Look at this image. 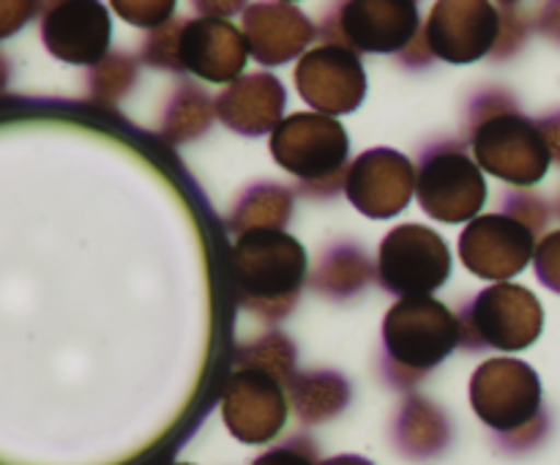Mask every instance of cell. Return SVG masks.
<instances>
[{
	"label": "cell",
	"mask_w": 560,
	"mask_h": 465,
	"mask_svg": "<svg viewBox=\"0 0 560 465\" xmlns=\"http://www.w3.org/2000/svg\"><path fill=\"white\" fill-rule=\"evenodd\" d=\"M293 211V195L288 186L260 184L252 186L230 217V230L249 233V230H284Z\"/></svg>",
	"instance_id": "cell-21"
},
{
	"label": "cell",
	"mask_w": 560,
	"mask_h": 465,
	"mask_svg": "<svg viewBox=\"0 0 560 465\" xmlns=\"http://www.w3.org/2000/svg\"><path fill=\"white\" fill-rule=\"evenodd\" d=\"M501 14L487 0H441L427 20V49L446 63H474L501 42Z\"/></svg>",
	"instance_id": "cell-10"
},
{
	"label": "cell",
	"mask_w": 560,
	"mask_h": 465,
	"mask_svg": "<svg viewBox=\"0 0 560 465\" xmlns=\"http://www.w3.org/2000/svg\"><path fill=\"white\" fill-rule=\"evenodd\" d=\"M470 405L490 430L512 435L541 414V381L517 359H490L470 377Z\"/></svg>",
	"instance_id": "cell-6"
},
{
	"label": "cell",
	"mask_w": 560,
	"mask_h": 465,
	"mask_svg": "<svg viewBox=\"0 0 560 465\" xmlns=\"http://www.w3.org/2000/svg\"><path fill=\"white\" fill-rule=\"evenodd\" d=\"M463 326L470 337L498 350H525L539 339L545 328V310L534 290L514 282H498L481 290L465 312Z\"/></svg>",
	"instance_id": "cell-8"
},
{
	"label": "cell",
	"mask_w": 560,
	"mask_h": 465,
	"mask_svg": "<svg viewBox=\"0 0 560 465\" xmlns=\"http://www.w3.org/2000/svg\"><path fill=\"white\" fill-rule=\"evenodd\" d=\"M536 255V233L509 213H481L459 235V260L481 279L506 282Z\"/></svg>",
	"instance_id": "cell-9"
},
{
	"label": "cell",
	"mask_w": 560,
	"mask_h": 465,
	"mask_svg": "<svg viewBox=\"0 0 560 465\" xmlns=\"http://www.w3.org/2000/svg\"><path fill=\"white\" fill-rule=\"evenodd\" d=\"M463 339V323L443 301L432 295L399 299L383 321V345L388 359L410 372L441 364Z\"/></svg>",
	"instance_id": "cell-2"
},
{
	"label": "cell",
	"mask_w": 560,
	"mask_h": 465,
	"mask_svg": "<svg viewBox=\"0 0 560 465\" xmlns=\"http://www.w3.org/2000/svg\"><path fill=\"white\" fill-rule=\"evenodd\" d=\"M503 213L520 219L523 224H528L534 233L547 228L550 222V206H547L541 197L528 195V191H520V195H509L506 202H503Z\"/></svg>",
	"instance_id": "cell-27"
},
{
	"label": "cell",
	"mask_w": 560,
	"mask_h": 465,
	"mask_svg": "<svg viewBox=\"0 0 560 465\" xmlns=\"http://www.w3.org/2000/svg\"><path fill=\"white\" fill-rule=\"evenodd\" d=\"M536 277L545 288H550L552 293H560V230L556 233H547L545 239L536 246Z\"/></svg>",
	"instance_id": "cell-28"
},
{
	"label": "cell",
	"mask_w": 560,
	"mask_h": 465,
	"mask_svg": "<svg viewBox=\"0 0 560 465\" xmlns=\"http://www.w3.org/2000/svg\"><path fill=\"white\" fill-rule=\"evenodd\" d=\"M249 44L244 31L222 16H197L184 20L178 33V69H186L197 80L230 82L241 80Z\"/></svg>",
	"instance_id": "cell-14"
},
{
	"label": "cell",
	"mask_w": 560,
	"mask_h": 465,
	"mask_svg": "<svg viewBox=\"0 0 560 465\" xmlns=\"http://www.w3.org/2000/svg\"><path fill=\"white\" fill-rule=\"evenodd\" d=\"M295 88L306 104L334 118L359 109L366 93V74L355 49L331 42L301 55Z\"/></svg>",
	"instance_id": "cell-11"
},
{
	"label": "cell",
	"mask_w": 560,
	"mask_h": 465,
	"mask_svg": "<svg viewBox=\"0 0 560 465\" xmlns=\"http://www.w3.org/2000/svg\"><path fill=\"white\" fill-rule=\"evenodd\" d=\"M452 274L448 244L427 224H399L377 249V279L388 293L402 299L430 295L443 288Z\"/></svg>",
	"instance_id": "cell-5"
},
{
	"label": "cell",
	"mask_w": 560,
	"mask_h": 465,
	"mask_svg": "<svg viewBox=\"0 0 560 465\" xmlns=\"http://www.w3.org/2000/svg\"><path fill=\"white\" fill-rule=\"evenodd\" d=\"M135 82V60L129 55H109L93 69L91 91L98 102H118Z\"/></svg>",
	"instance_id": "cell-25"
},
{
	"label": "cell",
	"mask_w": 560,
	"mask_h": 465,
	"mask_svg": "<svg viewBox=\"0 0 560 465\" xmlns=\"http://www.w3.org/2000/svg\"><path fill=\"white\" fill-rule=\"evenodd\" d=\"M470 146L476 164L485 173L520 189L539 184L552 164V153L539 124L514 109L487 113L476 124Z\"/></svg>",
	"instance_id": "cell-3"
},
{
	"label": "cell",
	"mask_w": 560,
	"mask_h": 465,
	"mask_svg": "<svg viewBox=\"0 0 560 465\" xmlns=\"http://www.w3.org/2000/svg\"><path fill=\"white\" fill-rule=\"evenodd\" d=\"M320 465H372V463H370V460L359 457V454H339V457L323 460Z\"/></svg>",
	"instance_id": "cell-32"
},
{
	"label": "cell",
	"mask_w": 560,
	"mask_h": 465,
	"mask_svg": "<svg viewBox=\"0 0 560 465\" xmlns=\"http://www.w3.org/2000/svg\"><path fill=\"white\" fill-rule=\"evenodd\" d=\"M370 279L372 263L366 260L364 252L359 246H337L320 260V268L315 274V288L320 293L345 299V295H353L355 290L364 288Z\"/></svg>",
	"instance_id": "cell-22"
},
{
	"label": "cell",
	"mask_w": 560,
	"mask_h": 465,
	"mask_svg": "<svg viewBox=\"0 0 560 465\" xmlns=\"http://www.w3.org/2000/svg\"><path fill=\"white\" fill-rule=\"evenodd\" d=\"M416 184V167L405 153L394 148H372L350 164L345 195L364 217L392 219L413 200Z\"/></svg>",
	"instance_id": "cell-13"
},
{
	"label": "cell",
	"mask_w": 560,
	"mask_h": 465,
	"mask_svg": "<svg viewBox=\"0 0 560 465\" xmlns=\"http://www.w3.org/2000/svg\"><path fill=\"white\" fill-rule=\"evenodd\" d=\"M173 465H191V463H173Z\"/></svg>",
	"instance_id": "cell-33"
},
{
	"label": "cell",
	"mask_w": 560,
	"mask_h": 465,
	"mask_svg": "<svg viewBox=\"0 0 560 465\" xmlns=\"http://www.w3.org/2000/svg\"><path fill=\"white\" fill-rule=\"evenodd\" d=\"M539 129H541V135H545L552 159H558L560 162V113L547 115L545 120H539Z\"/></svg>",
	"instance_id": "cell-30"
},
{
	"label": "cell",
	"mask_w": 560,
	"mask_h": 465,
	"mask_svg": "<svg viewBox=\"0 0 560 465\" xmlns=\"http://www.w3.org/2000/svg\"><path fill=\"white\" fill-rule=\"evenodd\" d=\"M211 115H217L211 98L200 88L184 85L175 93L173 104H170L167 115H164L162 135L170 142L195 140V137H200L211 126Z\"/></svg>",
	"instance_id": "cell-23"
},
{
	"label": "cell",
	"mask_w": 560,
	"mask_h": 465,
	"mask_svg": "<svg viewBox=\"0 0 560 465\" xmlns=\"http://www.w3.org/2000/svg\"><path fill=\"white\" fill-rule=\"evenodd\" d=\"M113 22L96 0H66L49 5L42 20V42L58 60L98 66L107 58Z\"/></svg>",
	"instance_id": "cell-15"
},
{
	"label": "cell",
	"mask_w": 560,
	"mask_h": 465,
	"mask_svg": "<svg viewBox=\"0 0 560 465\" xmlns=\"http://www.w3.org/2000/svg\"><path fill=\"white\" fill-rule=\"evenodd\" d=\"M394 438L402 454L413 460H427L441 454L448 443V421L438 405L424 397H410L402 405L394 425Z\"/></svg>",
	"instance_id": "cell-19"
},
{
	"label": "cell",
	"mask_w": 560,
	"mask_h": 465,
	"mask_svg": "<svg viewBox=\"0 0 560 465\" xmlns=\"http://www.w3.org/2000/svg\"><path fill=\"white\" fill-rule=\"evenodd\" d=\"M416 197L432 219L446 224L474 222L487 202L485 170L457 146L432 148L419 167Z\"/></svg>",
	"instance_id": "cell-7"
},
{
	"label": "cell",
	"mask_w": 560,
	"mask_h": 465,
	"mask_svg": "<svg viewBox=\"0 0 560 465\" xmlns=\"http://www.w3.org/2000/svg\"><path fill=\"white\" fill-rule=\"evenodd\" d=\"M350 137L337 118L293 113L273 129L271 156L306 184H334L348 164Z\"/></svg>",
	"instance_id": "cell-4"
},
{
	"label": "cell",
	"mask_w": 560,
	"mask_h": 465,
	"mask_svg": "<svg viewBox=\"0 0 560 465\" xmlns=\"http://www.w3.org/2000/svg\"><path fill=\"white\" fill-rule=\"evenodd\" d=\"M238 367H252V370L268 372L284 388L299 375L295 372V348L290 345V339L284 334H266V337L244 345L238 350Z\"/></svg>",
	"instance_id": "cell-24"
},
{
	"label": "cell",
	"mask_w": 560,
	"mask_h": 465,
	"mask_svg": "<svg viewBox=\"0 0 560 465\" xmlns=\"http://www.w3.org/2000/svg\"><path fill=\"white\" fill-rule=\"evenodd\" d=\"M541 27L560 42V3L550 5V9L545 11V16H541Z\"/></svg>",
	"instance_id": "cell-31"
},
{
	"label": "cell",
	"mask_w": 560,
	"mask_h": 465,
	"mask_svg": "<svg viewBox=\"0 0 560 465\" xmlns=\"http://www.w3.org/2000/svg\"><path fill=\"white\" fill-rule=\"evenodd\" d=\"M230 268L241 304L262 321H279L306 282V249L284 230H249L235 239Z\"/></svg>",
	"instance_id": "cell-1"
},
{
	"label": "cell",
	"mask_w": 560,
	"mask_h": 465,
	"mask_svg": "<svg viewBox=\"0 0 560 465\" xmlns=\"http://www.w3.org/2000/svg\"><path fill=\"white\" fill-rule=\"evenodd\" d=\"M252 465H320L317 463L315 446L310 441H290L284 446L268 449Z\"/></svg>",
	"instance_id": "cell-29"
},
{
	"label": "cell",
	"mask_w": 560,
	"mask_h": 465,
	"mask_svg": "<svg viewBox=\"0 0 560 465\" xmlns=\"http://www.w3.org/2000/svg\"><path fill=\"white\" fill-rule=\"evenodd\" d=\"M339 14V31L361 53H402L419 36V5L410 0H353Z\"/></svg>",
	"instance_id": "cell-16"
},
{
	"label": "cell",
	"mask_w": 560,
	"mask_h": 465,
	"mask_svg": "<svg viewBox=\"0 0 560 465\" xmlns=\"http://www.w3.org/2000/svg\"><path fill=\"white\" fill-rule=\"evenodd\" d=\"M284 104H288V91H284L282 80L266 74V71L241 77L228 91L213 98L217 118L228 129L246 137H260L266 131L273 135V129L284 120Z\"/></svg>",
	"instance_id": "cell-18"
},
{
	"label": "cell",
	"mask_w": 560,
	"mask_h": 465,
	"mask_svg": "<svg viewBox=\"0 0 560 465\" xmlns=\"http://www.w3.org/2000/svg\"><path fill=\"white\" fill-rule=\"evenodd\" d=\"M113 11H118L126 22L140 27H162L164 22L173 16L175 3L170 0H162V3H153V0H131V3H124V0H115Z\"/></svg>",
	"instance_id": "cell-26"
},
{
	"label": "cell",
	"mask_w": 560,
	"mask_h": 465,
	"mask_svg": "<svg viewBox=\"0 0 560 465\" xmlns=\"http://www.w3.org/2000/svg\"><path fill=\"white\" fill-rule=\"evenodd\" d=\"M244 36L252 58L262 66H279L304 55L317 33L299 5L252 3L244 9Z\"/></svg>",
	"instance_id": "cell-17"
},
{
	"label": "cell",
	"mask_w": 560,
	"mask_h": 465,
	"mask_svg": "<svg viewBox=\"0 0 560 465\" xmlns=\"http://www.w3.org/2000/svg\"><path fill=\"white\" fill-rule=\"evenodd\" d=\"M288 394L301 421L320 425V421H328L337 414H342V408L350 399V383L339 372L331 370L301 372V375L290 381Z\"/></svg>",
	"instance_id": "cell-20"
},
{
	"label": "cell",
	"mask_w": 560,
	"mask_h": 465,
	"mask_svg": "<svg viewBox=\"0 0 560 465\" xmlns=\"http://www.w3.org/2000/svg\"><path fill=\"white\" fill-rule=\"evenodd\" d=\"M284 386L273 375L252 367H238L222 392V419L230 435L241 443H268L288 421Z\"/></svg>",
	"instance_id": "cell-12"
}]
</instances>
